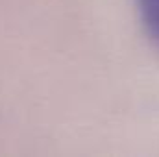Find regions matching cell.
<instances>
[{"mask_svg":"<svg viewBox=\"0 0 159 157\" xmlns=\"http://www.w3.org/2000/svg\"><path fill=\"white\" fill-rule=\"evenodd\" d=\"M135 7L146 37L159 48V0H135Z\"/></svg>","mask_w":159,"mask_h":157,"instance_id":"6da1fadb","label":"cell"}]
</instances>
